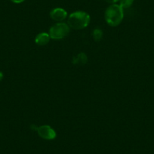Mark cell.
I'll return each mask as SVG.
<instances>
[{"label":"cell","mask_w":154,"mask_h":154,"mask_svg":"<svg viewBox=\"0 0 154 154\" xmlns=\"http://www.w3.org/2000/svg\"><path fill=\"white\" fill-rule=\"evenodd\" d=\"M123 17V8L118 4H112L105 11V20L110 26H117L122 21Z\"/></svg>","instance_id":"obj_1"},{"label":"cell","mask_w":154,"mask_h":154,"mask_svg":"<svg viewBox=\"0 0 154 154\" xmlns=\"http://www.w3.org/2000/svg\"><path fill=\"white\" fill-rule=\"evenodd\" d=\"M90 23V15L85 11H75L68 17L67 24L73 29H82Z\"/></svg>","instance_id":"obj_2"},{"label":"cell","mask_w":154,"mask_h":154,"mask_svg":"<svg viewBox=\"0 0 154 154\" xmlns=\"http://www.w3.org/2000/svg\"><path fill=\"white\" fill-rule=\"evenodd\" d=\"M69 30H70V27L67 23H65L63 22H59V23L54 24L50 28L48 34H49L51 38L54 39V40H59V39H62L67 36Z\"/></svg>","instance_id":"obj_3"},{"label":"cell","mask_w":154,"mask_h":154,"mask_svg":"<svg viewBox=\"0 0 154 154\" xmlns=\"http://www.w3.org/2000/svg\"><path fill=\"white\" fill-rule=\"evenodd\" d=\"M38 136L45 140H54L57 136L56 131L50 125H44L38 126L36 130Z\"/></svg>","instance_id":"obj_4"},{"label":"cell","mask_w":154,"mask_h":154,"mask_svg":"<svg viewBox=\"0 0 154 154\" xmlns=\"http://www.w3.org/2000/svg\"><path fill=\"white\" fill-rule=\"evenodd\" d=\"M50 17L54 21L61 22L67 17V12L62 8H55L50 12Z\"/></svg>","instance_id":"obj_5"},{"label":"cell","mask_w":154,"mask_h":154,"mask_svg":"<svg viewBox=\"0 0 154 154\" xmlns=\"http://www.w3.org/2000/svg\"><path fill=\"white\" fill-rule=\"evenodd\" d=\"M50 39H51V37H50L49 34L47 32H41L35 36V42L36 45H39V46H44L49 42Z\"/></svg>","instance_id":"obj_6"},{"label":"cell","mask_w":154,"mask_h":154,"mask_svg":"<svg viewBox=\"0 0 154 154\" xmlns=\"http://www.w3.org/2000/svg\"><path fill=\"white\" fill-rule=\"evenodd\" d=\"M87 61H88V57H87L86 54L85 53L82 52L77 54L76 57H74L73 60H72V63L74 64L84 65L87 63Z\"/></svg>","instance_id":"obj_7"},{"label":"cell","mask_w":154,"mask_h":154,"mask_svg":"<svg viewBox=\"0 0 154 154\" xmlns=\"http://www.w3.org/2000/svg\"><path fill=\"white\" fill-rule=\"evenodd\" d=\"M103 37V31L99 28H96L92 32V38L95 42H99L101 40Z\"/></svg>","instance_id":"obj_8"},{"label":"cell","mask_w":154,"mask_h":154,"mask_svg":"<svg viewBox=\"0 0 154 154\" xmlns=\"http://www.w3.org/2000/svg\"><path fill=\"white\" fill-rule=\"evenodd\" d=\"M134 0H119V5L122 7L123 9L130 8L134 3Z\"/></svg>","instance_id":"obj_9"},{"label":"cell","mask_w":154,"mask_h":154,"mask_svg":"<svg viewBox=\"0 0 154 154\" xmlns=\"http://www.w3.org/2000/svg\"><path fill=\"white\" fill-rule=\"evenodd\" d=\"M119 0H105V2L109 4H116L117 2H119Z\"/></svg>","instance_id":"obj_10"},{"label":"cell","mask_w":154,"mask_h":154,"mask_svg":"<svg viewBox=\"0 0 154 154\" xmlns=\"http://www.w3.org/2000/svg\"><path fill=\"white\" fill-rule=\"evenodd\" d=\"M13 3H15V4H19V3H21V2H24V0H10Z\"/></svg>","instance_id":"obj_11"},{"label":"cell","mask_w":154,"mask_h":154,"mask_svg":"<svg viewBox=\"0 0 154 154\" xmlns=\"http://www.w3.org/2000/svg\"><path fill=\"white\" fill-rule=\"evenodd\" d=\"M2 79H3V73L2 72H0V82L2 80Z\"/></svg>","instance_id":"obj_12"}]
</instances>
